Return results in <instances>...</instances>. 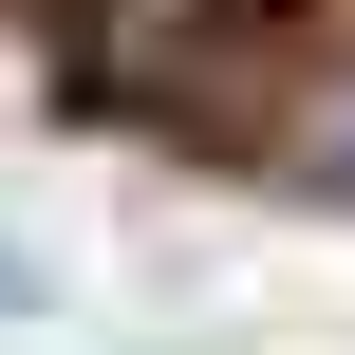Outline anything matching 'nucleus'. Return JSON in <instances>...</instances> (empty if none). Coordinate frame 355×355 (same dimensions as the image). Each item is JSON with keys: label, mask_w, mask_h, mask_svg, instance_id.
Here are the masks:
<instances>
[{"label": "nucleus", "mask_w": 355, "mask_h": 355, "mask_svg": "<svg viewBox=\"0 0 355 355\" xmlns=\"http://www.w3.org/2000/svg\"><path fill=\"white\" fill-rule=\"evenodd\" d=\"M300 168H337V187H355V56L318 75V112H300Z\"/></svg>", "instance_id": "1"}]
</instances>
